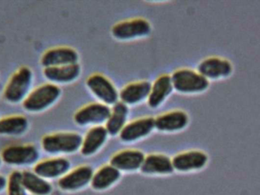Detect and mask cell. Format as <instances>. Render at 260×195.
<instances>
[{
    "instance_id": "e0dca14e",
    "label": "cell",
    "mask_w": 260,
    "mask_h": 195,
    "mask_svg": "<svg viewBox=\"0 0 260 195\" xmlns=\"http://www.w3.org/2000/svg\"><path fill=\"white\" fill-rule=\"evenodd\" d=\"M142 174L150 176H169L174 172L172 159L161 153L145 155L140 170Z\"/></svg>"
},
{
    "instance_id": "277c9868",
    "label": "cell",
    "mask_w": 260,
    "mask_h": 195,
    "mask_svg": "<svg viewBox=\"0 0 260 195\" xmlns=\"http://www.w3.org/2000/svg\"><path fill=\"white\" fill-rule=\"evenodd\" d=\"M62 90L51 82L41 84L30 92L23 101V107L30 113H39L50 108L60 98Z\"/></svg>"
},
{
    "instance_id": "7402d4cb",
    "label": "cell",
    "mask_w": 260,
    "mask_h": 195,
    "mask_svg": "<svg viewBox=\"0 0 260 195\" xmlns=\"http://www.w3.org/2000/svg\"><path fill=\"white\" fill-rule=\"evenodd\" d=\"M121 173L111 163L105 164L94 172L91 186L98 191L110 189L119 182Z\"/></svg>"
},
{
    "instance_id": "cb8c5ba5",
    "label": "cell",
    "mask_w": 260,
    "mask_h": 195,
    "mask_svg": "<svg viewBox=\"0 0 260 195\" xmlns=\"http://www.w3.org/2000/svg\"><path fill=\"white\" fill-rule=\"evenodd\" d=\"M29 127L28 120L21 115H12L0 118V135L21 136Z\"/></svg>"
},
{
    "instance_id": "52a82bcc",
    "label": "cell",
    "mask_w": 260,
    "mask_h": 195,
    "mask_svg": "<svg viewBox=\"0 0 260 195\" xmlns=\"http://www.w3.org/2000/svg\"><path fill=\"white\" fill-rule=\"evenodd\" d=\"M2 161L14 166H28L35 165L39 160L38 148L31 144H12L2 150Z\"/></svg>"
},
{
    "instance_id": "7c38bea8",
    "label": "cell",
    "mask_w": 260,
    "mask_h": 195,
    "mask_svg": "<svg viewBox=\"0 0 260 195\" xmlns=\"http://www.w3.org/2000/svg\"><path fill=\"white\" fill-rule=\"evenodd\" d=\"M209 156L203 150H188L177 153L172 158L174 171L192 173L203 170L207 165Z\"/></svg>"
},
{
    "instance_id": "7a4b0ae2",
    "label": "cell",
    "mask_w": 260,
    "mask_h": 195,
    "mask_svg": "<svg viewBox=\"0 0 260 195\" xmlns=\"http://www.w3.org/2000/svg\"><path fill=\"white\" fill-rule=\"evenodd\" d=\"M171 76L174 90L180 94H199L206 91L209 87V81L198 70L189 67L176 69Z\"/></svg>"
},
{
    "instance_id": "83f0119b",
    "label": "cell",
    "mask_w": 260,
    "mask_h": 195,
    "mask_svg": "<svg viewBox=\"0 0 260 195\" xmlns=\"http://www.w3.org/2000/svg\"><path fill=\"white\" fill-rule=\"evenodd\" d=\"M2 162H3V161H2L1 156H0V166H1Z\"/></svg>"
},
{
    "instance_id": "30bf717a",
    "label": "cell",
    "mask_w": 260,
    "mask_h": 195,
    "mask_svg": "<svg viewBox=\"0 0 260 195\" xmlns=\"http://www.w3.org/2000/svg\"><path fill=\"white\" fill-rule=\"evenodd\" d=\"M154 130H155L154 117H139L128 121L118 136L122 142L133 144L145 139Z\"/></svg>"
},
{
    "instance_id": "5bb4252c",
    "label": "cell",
    "mask_w": 260,
    "mask_h": 195,
    "mask_svg": "<svg viewBox=\"0 0 260 195\" xmlns=\"http://www.w3.org/2000/svg\"><path fill=\"white\" fill-rule=\"evenodd\" d=\"M71 170V162L62 156H53L38 161L33 171L47 180L59 179Z\"/></svg>"
},
{
    "instance_id": "2e32d148",
    "label": "cell",
    "mask_w": 260,
    "mask_h": 195,
    "mask_svg": "<svg viewBox=\"0 0 260 195\" xmlns=\"http://www.w3.org/2000/svg\"><path fill=\"white\" fill-rule=\"evenodd\" d=\"M151 82L147 79L132 81L119 91V101L127 106L136 105L148 99Z\"/></svg>"
},
{
    "instance_id": "484cf974",
    "label": "cell",
    "mask_w": 260,
    "mask_h": 195,
    "mask_svg": "<svg viewBox=\"0 0 260 195\" xmlns=\"http://www.w3.org/2000/svg\"><path fill=\"white\" fill-rule=\"evenodd\" d=\"M7 195H28L22 182V173L13 171L9 174L6 186Z\"/></svg>"
},
{
    "instance_id": "ac0fdd59",
    "label": "cell",
    "mask_w": 260,
    "mask_h": 195,
    "mask_svg": "<svg viewBox=\"0 0 260 195\" xmlns=\"http://www.w3.org/2000/svg\"><path fill=\"white\" fill-rule=\"evenodd\" d=\"M232 70L230 61L219 57H208L200 61L197 67L199 73L209 81L227 77L232 73Z\"/></svg>"
},
{
    "instance_id": "d4e9b609",
    "label": "cell",
    "mask_w": 260,
    "mask_h": 195,
    "mask_svg": "<svg viewBox=\"0 0 260 195\" xmlns=\"http://www.w3.org/2000/svg\"><path fill=\"white\" fill-rule=\"evenodd\" d=\"M22 182L28 194L31 195H50L53 186L48 180L38 176L35 172H22Z\"/></svg>"
},
{
    "instance_id": "603a6c76",
    "label": "cell",
    "mask_w": 260,
    "mask_h": 195,
    "mask_svg": "<svg viewBox=\"0 0 260 195\" xmlns=\"http://www.w3.org/2000/svg\"><path fill=\"white\" fill-rule=\"evenodd\" d=\"M129 106L118 101L111 107L109 117L105 122V128L109 136L120 134L123 127L127 124L129 116Z\"/></svg>"
},
{
    "instance_id": "4316f807",
    "label": "cell",
    "mask_w": 260,
    "mask_h": 195,
    "mask_svg": "<svg viewBox=\"0 0 260 195\" xmlns=\"http://www.w3.org/2000/svg\"><path fill=\"white\" fill-rule=\"evenodd\" d=\"M7 186V179L3 175H0V194L6 189Z\"/></svg>"
},
{
    "instance_id": "6da1fadb",
    "label": "cell",
    "mask_w": 260,
    "mask_h": 195,
    "mask_svg": "<svg viewBox=\"0 0 260 195\" xmlns=\"http://www.w3.org/2000/svg\"><path fill=\"white\" fill-rule=\"evenodd\" d=\"M82 141V136L78 132H53L43 136L41 147L48 154L62 156L80 151Z\"/></svg>"
},
{
    "instance_id": "ffe728a7",
    "label": "cell",
    "mask_w": 260,
    "mask_h": 195,
    "mask_svg": "<svg viewBox=\"0 0 260 195\" xmlns=\"http://www.w3.org/2000/svg\"><path fill=\"white\" fill-rule=\"evenodd\" d=\"M108 134L105 126L90 127L82 136L80 152L82 156L90 157L99 153L108 141Z\"/></svg>"
},
{
    "instance_id": "ba28073f",
    "label": "cell",
    "mask_w": 260,
    "mask_h": 195,
    "mask_svg": "<svg viewBox=\"0 0 260 195\" xmlns=\"http://www.w3.org/2000/svg\"><path fill=\"white\" fill-rule=\"evenodd\" d=\"M111 112V107L99 102L92 101L84 104L76 110L73 121L80 127H94L106 122Z\"/></svg>"
},
{
    "instance_id": "5b68a950",
    "label": "cell",
    "mask_w": 260,
    "mask_h": 195,
    "mask_svg": "<svg viewBox=\"0 0 260 195\" xmlns=\"http://www.w3.org/2000/svg\"><path fill=\"white\" fill-rule=\"evenodd\" d=\"M34 73L30 67L23 66L14 72L5 87L3 96L10 103L24 101L30 93Z\"/></svg>"
},
{
    "instance_id": "8992f818",
    "label": "cell",
    "mask_w": 260,
    "mask_h": 195,
    "mask_svg": "<svg viewBox=\"0 0 260 195\" xmlns=\"http://www.w3.org/2000/svg\"><path fill=\"white\" fill-rule=\"evenodd\" d=\"M88 91L99 102L113 106L119 101V91L110 78L102 73H93L85 79Z\"/></svg>"
},
{
    "instance_id": "4fadbf2b",
    "label": "cell",
    "mask_w": 260,
    "mask_h": 195,
    "mask_svg": "<svg viewBox=\"0 0 260 195\" xmlns=\"http://www.w3.org/2000/svg\"><path fill=\"white\" fill-rule=\"evenodd\" d=\"M79 61V53L76 49L62 45L47 49L41 56V64L46 68L77 64Z\"/></svg>"
},
{
    "instance_id": "44dd1931",
    "label": "cell",
    "mask_w": 260,
    "mask_h": 195,
    "mask_svg": "<svg viewBox=\"0 0 260 195\" xmlns=\"http://www.w3.org/2000/svg\"><path fill=\"white\" fill-rule=\"evenodd\" d=\"M82 73L79 63L59 67H46L43 70L44 77L55 85H67L77 80Z\"/></svg>"
},
{
    "instance_id": "8fae6325",
    "label": "cell",
    "mask_w": 260,
    "mask_h": 195,
    "mask_svg": "<svg viewBox=\"0 0 260 195\" xmlns=\"http://www.w3.org/2000/svg\"><path fill=\"white\" fill-rule=\"evenodd\" d=\"M189 122V115L186 110L171 109L154 118V127L160 133H175L184 130Z\"/></svg>"
},
{
    "instance_id": "9c48e42d",
    "label": "cell",
    "mask_w": 260,
    "mask_h": 195,
    "mask_svg": "<svg viewBox=\"0 0 260 195\" xmlns=\"http://www.w3.org/2000/svg\"><path fill=\"white\" fill-rule=\"evenodd\" d=\"M94 172L91 165L86 164L78 165L58 180V187L65 192H75L83 189L91 185Z\"/></svg>"
},
{
    "instance_id": "3957f363",
    "label": "cell",
    "mask_w": 260,
    "mask_h": 195,
    "mask_svg": "<svg viewBox=\"0 0 260 195\" xmlns=\"http://www.w3.org/2000/svg\"><path fill=\"white\" fill-rule=\"evenodd\" d=\"M152 32L151 22L143 17L125 18L111 27V35L119 41H133L146 38Z\"/></svg>"
},
{
    "instance_id": "d6986e66",
    "label": "cell",
    "mask_w": 260,
    "mask_h": 195,
    "mask_svg": "<svg viewBox=\"0 0 260 195\" xmlns=\"http://www.w3.org/2000/svg\"><path fill=\"white\" fill-rule=\"evenodd\" d=\"M173 91L174 87L171 74L159 75L151 83L149 96L147 99L148 107L151 109L158 108L171 96Z\"/></svg>"
},
{
    "instance_id": "9a60e30c",
    "label": "cell",
    "mask_w": 260,
    "mask_h": 195,
    "mask_svg": "<svg viewBox=\"0 0 260 195\" xmlns=\"http://www.w3.org/2000/svg\"><path fill=\"white\" fill-rule=\"evenodd\" d=\"M145 156L138 149H123L111 156L110 163L120 173H133L140 171Z\"/></svg>"
}]
</instances>
